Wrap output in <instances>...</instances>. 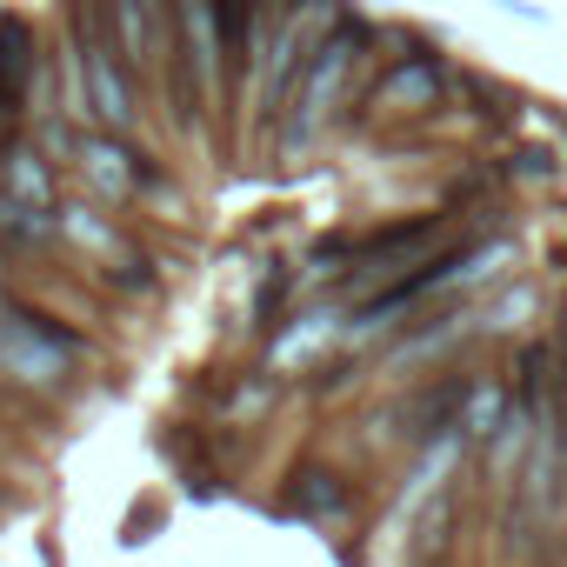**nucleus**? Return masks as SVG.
Returning a JSON list of instances; mask_svg holds the SVG:
<instances>
[{"mask_svg": "<svg viewBox=\"0 0 567 567\" xmlns=\"http://www.w3.org/2000/svg\"><path fill=\"white\" fill-rule=\"evenodd\" d=\"M381 61H388L381 21L348 14V21L315 48V61L301 68V81H295V94H288V114H280V127H274V161L301 167V161H315L334 134H348V127H354V107H361V87H368V74H374Z\"/></svg>", "mask_w": 567, "mask_h": 567, "instance_id": "f257e3e1", "label": "nucleus"}, {"mask_svg": "<svg viewBox=\"0 0 567 567\" xmlns=\"http://www.w3.org/2000/svg\"><path fill=\"white\" fill-rule=\"evenodd\" d=\"M447 101H454V61L441 48L434 54H394L368 74L361 107H354V134H414Z\"/></svg>", "mask_w": 567, "mask_h": 567, "instance_id": "f03ea898", "label": "nucleus"}, {"mask_svg": "<svg viewBox=\"0 0 567 567\" xmlns=\"http://www.w3.org/2000/svg\"><path fill=\"white\" fill-rule=\"evenodd\" d=\"M87 341L74 328H61L54 315L28 308V301H8L0 308V381L8 388H28V394H61L81 368Z\"/></svg>", "mask_w": 567, "mask_h": 567, "instance_id": "7ed1b4c3", "label": "nucleus"}, {"mask_svg": "<svg viewBox=\"0 0 567 567\" xmlns=\"http://www.w3.org/2000/svg\"><path fill=\"white\" fill-rule=\"evenodd\" d=\"M74 174H81V187L101 207H134V200H147V194L167 187V167L147 147H134V134H107V127H81Z\"/></svg>", "mask_w": 567, "mask_h": 567, "instance_id": "20e7f679", "label": "nucleus"}, {"mask_svg": "<svg viewBox=\"0 0 567 567\" xmlns=\"http://www.w3.org/2000/svg\"><path fill=\"white\" fill-rule=\"evenodd\" d=\"M61 240H74L114 288H127V295H154L161 288V267L134 247V234L114 220V214H101V207H68L61 200Z\"/></svg>", "mask_w": 567, "mask_h": 567, "instance_id": "39448f33", "label": "nucleus"}, {"mask_svg": "<svg viewBox=\"0 0 567 567\" xmlns=\"http://www.w3.org/2000/svg\"><path fill=\"white\" fill-rule=\"evenodd\" d=\"M354 507H361V494L334 461H295L288 481H280V501H274L280 520H308L321 534H341L354 520Z\"/></svg>", "mask_w": 567, "mask_h": 567, "instance_id": "423d86ee", "label": "nucleus"}, {"mask_svg": "<svg viewBox=\"0 0 567 567\" xmlns=\"http://www.w3.org/2000/svg\"><path fill=\"white\" fill-rule=\"evenodd\" d=\"M348 334V301L341 295H321V301H301L288 321H280V334H267V368L274 374H308L315 361H328Z\"/></svg>", "mask_w": 567, "mask_h": 567, "instance_id": "0eeeda50", "label": "nucleus"}, {"mask_svg": "<svg viewBox=\"0 0 567 567\" xmlns=\"http://www.w3.org/2000/svg\"><path fill=\"white\" fill-rule=\"evenodd\" d=\"M74 41V34H68ZM81 48V41H74ZM81 61H87V107H94V127H107V134H134L141 127V74L121 61V48H81Z\"/></svg>", "mask_w": 567, "mask_h": 567, "instance_id": "6e6552de", "label": "nucleus"}, {"mask_svg": "<svg viewBox=\"0 0 567 567\" xmlns=\"http://www.w3.org/2000/svg\"><path fill=\"white\" fill-rule=\"evenodd\" d=\"M0 200L14 214H54L61 207V161H48L28 134L0 147Z\"/></svg>", "mask_w": 567, "mask_h": 567, "instance_id": "1a4fd4ad", "label": "nucleus"}, {"mask_svg": "<svg viewBox=\"0 0 567 567\" xmlns=\"http://www.w3.org/2000/svg\"><path fill=\"white\" fill-rule=\"evenodd\" d=\"M474 315H481V341H527L534 334V321L547 315V288L540 280H527V274H514V280H501L494 295H481L474 301Z\"/></svg>", "mask_w": 567, "mask_h": 567, "instance_id": "9d476101", "label": "nucleus"}, {"mask_svg": "<svg viewBox=\"0 0 567 567\" xmlns=\"http://www.w3.org/2000/svg\"><path fill=\"white\" fill-rule=\"evenodd\" d=\"M301 267L295 260H267L260 267V280H254V301H247V328L267 341V334H280V321H288L295 308H301Z\"/></svg>", "mask_w": 567, "mask_h": 567, "instance_id": "9b49d317", "label": "nucleus"}, {"mask_svg": "<svg viewBox=\"0 0 567 567\" xmlns=\"http://www.w3.org/2000/svg\"><path fill=\"white\" fill-rule=\"evenodd\" d=\"M280 408V374L274 368H247V374H234V388H227V401H220V421L227 427H254V421H267Z\"/></svg>", "mask_w": 567, "mask_h": 567, "instance_id": "f8f14e48", "label": "nucleus"}, {"mask_svg": "<svg viewBox=\"0 0 567 567\" xmlns=\"http://www.w3.org/2000/svg\"><path fill=\"white\" fill-rule=\"evenodd\" d=\"M501 174H507L514 187H554V181H560V147H554V141H514V147L501 154Z\"/></svg>", "mask_w": 567, "mask_h": 567, "instance_id": "ddd939ff", "label": "nucleus"}, {"mask_svg": "<svg viewBox=\"0 0 567 567\" xmlns=\"http://www.w3.org/2000/svg\"><path fill=\"white\" fill-rule=\"evenodd\" d=\"M494 8L507 21H527V28H547V8H534V0H494Z\"/></svg>", "mask_w": 567, "mask_h": 567, "instance_id": "4468645a", "label": "nucleus"}, {"mask_svg": "<svg viewBox=\"0 0 567 567\" xmlns=\"http://www.w3.org/2000/svg\"><path fill=\"white\" fill-rule=\"evenodd\" d=\"M8 301H14V295H8V288H0V308H8Z\"/></svg>", "mask_w": 567, "mask_h": 567, "instance_id": "2eb2a0df", "label": "nucleus"}, {"mask_svg": "<svg viewBox=\"0 0 567 567\" xmlns=\"http://www.w3.org/2000/svg\"><path fill=\"white\" fill-rule=\"evenodd\" d=\"M0 147H8V141H0Z\"/></svg>", "mask_w": 567, "mask_h": 567, "instance_id": "dca6fc26", "label": "nucleus"}]
</instances>
